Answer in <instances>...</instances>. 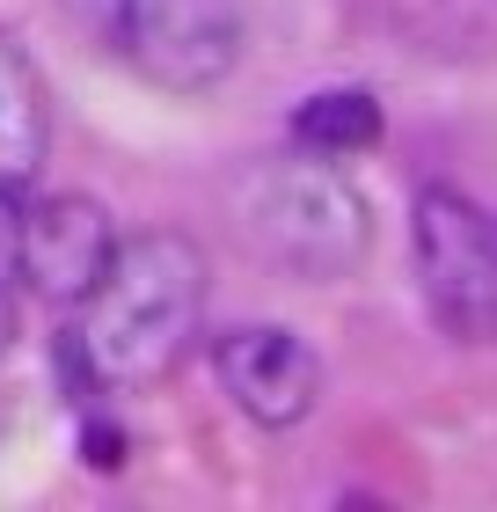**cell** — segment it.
I'll return each instance as SVG.
<instances>
[{
    "label": "cell",
    "instance_id": "6",
    "mask_svg": "<svg viewBox=\"0 0 497 512\" xmlns=\"http://www.w3.org/2000/svg\"><path fill=\"white\" fill-rule=\"evenodd\" d=\"M212 366H220V388L234 395V410H249L256 425H300L322 403V359L307 352V337L278 330V322L220 337Z\"/></svg>",
    "mask_w": 497,
    "mask_h": 512
},
{
    "label": "cell",
    "instance_id": "2",
    "mask_svg": "<svg viewBox=\"0 0 497 512\" xmlns=\"http://www.w3.org/2000/svg\"><path fill=\"white\" fill-rule=\"evenodd\" d=\"M234 220L256 249L300 278H351L373 249L366 198L329 161H271V169L242 176L234 183Z\"/></svg>",
    "mask_w": 497,
    "mask_h": 512
},
{
    "label": "cell",
    "instance_id": "1",
    "mask_svg": "<svg viewBox=\"0 0 497 512\" xmlns=\"http://www.w3.org/2000/svg\"><path fill=\"white\" fill-rule=\"evenodd\" d=\"M198 315H205V256L198 242L154 227L139 242H117V264L74 308L66 344L81 352V374L96 388H154L183 366Z\"/></svg>",
    "mask_w": 497,
    "mask_h": 512
},
{
    "label": "cell",
    "instance_id": "10",
    "mask_svg": "<svg viewBox=\"0 0 497 512\" xmlns=\"http://www.w3.org/2000/svg\"><path fill=\"white\" fill-rule=\"evenodd\" d=\"M15 300H22V271H15V242H0V352L15 337Z\"/></svg>",
    "mask_w": 497,
    "mask_h": 512
},
{
    "label": "cell",
    "instance_id": "8",
    "mask_svg": "<svg viewBox=\"0 0 497 512\" xmlns=\"http://www.w3.org/2000/svg\"><path fill=\"white\" fill-rule=\"evenodd\" d=\"M293 139L307 154H359L381 139V103L366 96V88H329V96H307L293 110Z\"/></svg>",
    "mask_w": 497,
    "mask_h": 512
},
{
    "label": "cell",
    "instance_id": "4",
    "mask_svg": "<svg viewBox=\"0 0 497 512\" xmlns=\"http://www.w3.org/2000/svg\"><path fill=\"white\" fill-rule=\"evenodd\" d=\"M117 52L154 88L198 96V88L227 81L242 59V0H132Z\"/></svg>",
    "mask_w": 497,
    "mask_h": 512
},
{
    "label": "cell",
    "instance_id": "7",
    "mask_svg": "<svg viewBox=\"0 0 497 512\" xmlns=\"http://www.w3.org/2000/svg\"><path fill=\"white\" fill-rule=\"evenodd\" d=\"M44 139H52V110H44V81L22 59V44L0 30V242H15L22 191L44 169Z\"/></svg>",
    "mask_w": 497,
    "mask_h": 512
},
{
    "label": "cell",
    "instance_id": "9",
    "mask_svg": "<svg viewBox=\"0 0 497 512\" xmlns=\"http://www.w3.org/2000/svg\"><path fill=\"white\" fill-rule=\"evenodd\" d=\"M66 22H81L96 44H110L117 52V37H125V15H132V0H59Z\"/></svg>",
    "mask_w": 497,
    "mask_h": 512
},
{
    "label": "cell",
    "instance_id": "5",
    "mask_svg": "<svg viewBox=\"0 0 497 512\" xmlns=\"http://www.w3.org/2000/svg\"><path fill=\"white\" fill-rule=\"evenodd\" d=\"M117 264V227L96 198H37L15 213V271L52 308H81Z\"/></svg>",
    "mask_w": 497,
    "mask_h": 512
},
{
    "label": "cell",
    "instance_id": "3",
    "mask_svg": "<svg viewBox=\"0 0 497 512\" xmlns=\"http://www.w3.org/2000/svg\"><path fill=\"white\" fill-rule=\"evenodd\" d=\"M417 278L446 337L497 344V213L461 191L417 198Z\"/></svg>",
    "mask_w": 497,
    "mask_h": 512
}]
</instances>
